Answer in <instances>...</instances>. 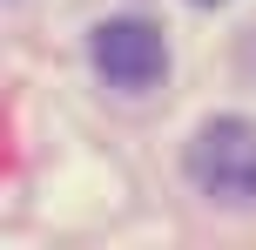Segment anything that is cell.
<instances>
[{"mask_svg": "<svg viewBox=\"0 0 256 250\" xmlns=\"http://www.w3.org/2000/svg\"><path fill=\"white\" fill-rule=\"evenodd\" d=\"M189 176L209 203H256V122L216 115L189 142Z\"/></svg>", "mask_w": 256, "mask_h": 250, "instance_id": "obj_1", "label": "cell"}, {"mask_svg": "<svg viewBox=\"0 0 256 250\" xmlns=\"http://www.w3.org/2000/svg\"><path fill=\"white\" fill-rule=\"evenodd\" d=\"M88 54H94V75H102L108 88H128V95L155 88V81L168 75V41H162V27H148V21H102L88 34Z\"/></svg>", "mask_w": 256, "mask_h": 250, "instance_id": "obj_2", "label": "cell"}, {"mask_svg": "<svg viewBox=\"0 0 256 250\" xmlns=\"http://www.w3.org/2000/svg\"><path fill=\"white\" fill-rule=\"evenodd\" d=\"M196 7H222V0H196Z\"/></svg>", "mask_w": 256, "mask_h": 250, "instance_id": "obj_3", "label": "cell"}]
</instances>
